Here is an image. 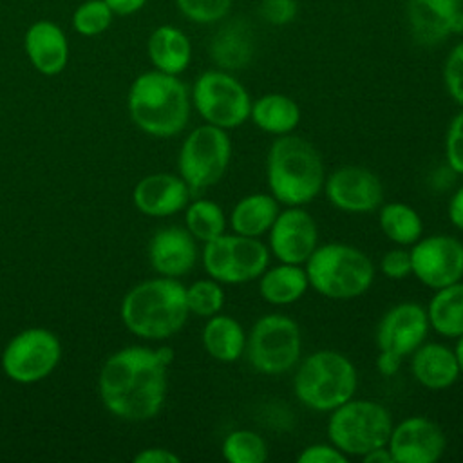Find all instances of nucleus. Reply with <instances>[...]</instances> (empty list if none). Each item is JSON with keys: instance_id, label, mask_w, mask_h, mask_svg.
<instances>
[{"instance_id": "72a5a7b5", "label": "nucleus", "mask_w": 463, "mask_h": 463, "mask_svg": "<svg viewBox=\"0 0 463 463\" xmlns=\"http://www.w3.org/2000/svg\"><path fill=\"white\" fill-rule=\"evenodd\" d=\"M114 18V11L105 0H85L72 13V27L81 36L105 33Z\"/></svg>"}, {"instance_id": "4c0bfd02", "label": "nucleus", "mask_w": 463, "mask_h": 463, "mask_svg": "<svg viewBox=\"0 0 463 463\" xmlns=\"http://www.w3.org/2000/svg\"><path fill=\"white\" fill-rule=\"evenodd\" d=\"M380 269L383 277L391 280H403L412 275L411 253L405 246H394L387 250L380 259Z\"/></svg>"}, {"instance_id": "f03ea898", "label": "nucleus", "mask_w": 463, "mask_h": 463, "mask_svg": "<svg viewBox=\"0 0 463 463\" xmlns=\"http://www.w3.org/2000/svg\"><path fill=\"white\" fill-rule=\"evenodd\" d=\"M266 181L280 206H306L324 190L322 156L300 136H279L268 150Z\"/></svg>"}, {"instance_id": "cd10ccee", "label": "nucleus", "mask_w": 463, "mask_h": 463, "mask_svg": "<svg viewBox=\"0 0 463 463\" xmlns=\"http://www.w3.org/2000/svg\"><path fill=\"white\" fill-rule=\"evenodd\" d=\"M429 326L443 338H458L463 335V280L434 289L427 304Z\"/></svg>"}, {"instance_id": "4be33fe9", "label": "nucleus", "mask_w": 463, "mask_h": 463, "mask_svg": "<svg viewBox=\"0 0 463 463\" xmlns=\"http://www.w3.org/2000/svg\"><path fill=\"white\" fill-rule=\"evenodd\" d=\"M411 373L429 391H445L461 376L454 347L427 340L411 354Z\"/></svg>"}, {"instance_id": "f3484780", "label": "nucleus", "mask_w": 463, "mask_h": 463, "mask_svg": "<svg viewBox=\"0 0 463 463\" xmlns=\"http://www.w3.org/2000/svg\"><path fill=\"white\" fill-rule=\"evenodd\" d=\"M429 331L425 306L411 300L400 302L382 315L376 326V347L405 358L427 340Z\"/></svg>"}, {"instance_id": "20e7f679", "label": "nucleus", "mask_w": 463, "mask_h": 463, "mask_svg": "<svg viewBox=\"0 0 463 463\" xmlns=\"http://www.w3.org/2000/svg\"><path fill=\"white\" fill-rule=\"evenodd\" d=\"M190 101V92L177 76L156 69L139 74L128 90L132 121L156 137H172L184 130Z\"/></svg>"}, {"instance_id": "dca6fc26", "label": "nucleus", "mask_w": 463, "mask_h": 463, "mask_svg": "<svg viewBox=\"0 0 463 463\" xmlns=\"http://www.w3.org/2000/svg\"><path fill=\"white\" fill-rule=\"evenodd\" d=\"M387 449L394 463H436L447 449V438L434 420L409 416L392 425Z\"/></svg>"}, {"instance_id": "c9c22d12", "label": "nucleus", "mask_w": 463, "mask_h": 463, "mask_svg": "<svg viewBox=\"0 0 463 463\" xmlns=\"http://www.w3.org/2000/svg\"><path fill=\"white\" fill-rule=\"evenodd\" d=\"M443 83L452 101L463 109V40L456 43L445 58Z\"/></svg>"}, {"instance_id": "423d86ee", "label": "nucleus", "mask_w": 463, "mask_h": 463, "mask_svg": "<svg viewBox=\"0 0 463 463\" xmlns=\"http://www.w3.org/2000/svg\"><path fill=\"white\" fill-rule=\"evenodd\" d=\"M358 387L354 364L335 349H320L295 367L293 392L297 400L317 412H331L351 400Z\"/></svg>"}, {"instance_id": "e433bc0d", "label": "nucleus", "mask_w": 463, "mask_h": 463, "mask_svg": "<svg viewBox=\"0 0 463 463\" xmlns=\"http://www.w3.org/2000/svg\"><path fill=\"white\" fill-rule=\"evenodd\" d=\"M445 159L454 174L463 175V109L450 119L447 127Z\"/></svg>"}, {"instance_id": "6e6552de", "label": "nucleus", "mask_w": 463, "mask_h": 463, "mask_svg": "<svg viewBox=\"0 0 463 463\" xmlns=\"http://www.w3.org/2000/svg\"><path fill=\"white\" fill-rule=\"evenodd\" d=\"M250 365L266 376H279L297 367L302 358V333L298 324L282 313H266L246 333Z\"/></svg>"}, {"instance_id": "6ab92c4d", "label": "nucleus", "mask_w": 463, "mask_h": 463, "mask_svg": "<svg viewBox=\"0 0 463 463\" xmlns=\"http://www.w3.org/2000/svg\"><path fill=\"white\" fill-rule=\"evenodd\" d=\"M148 259L152 268L163 277L177 279L186 275L197 260L195 239L186 228H163L150 239Z\"/></svg>"}, {"instance_id": "37998d69", "label": "nucleus", "mask_w": 463, "mask_h": 463, "mask_svg": "<svg viewBox=\"0 0 463 463\" xmlns=\"http://www.w3.org/2000/svg\"><path fill=\"white\" fill-rule=\"evenodd\" d=\"M402 360L398 354L394 353H389V351H378V356H376V369L382 376H392L398 373L400 365H402Z\"/></svg>"}, {"instance_id": "0eeeda50", "label": "nucleus", "mask_w": 463, "mask_h": 463, "mask_svg": "<svg viewBox=\"0 0 463 463\" xmlns=\"http://www.w3.org/2000/svg\"><path fill=\"white\" fill-rule=\"evenodd\" d=\"M392 425L385 405L353 396L329 412L327 438L347 458H364L373 449L387 445Z\"/></svg>"}, {"instance_id": "c85d7f7f", "label": "nucleus", "mask_w": 463, "mask_h": 463, "mask_svg": "<svg viewBox=\"0 0 463 463\" xmlns=\"http://www.w3.org/2000/svg\"><path fill=\"white\" fill-rule=\"evenodd\" d=\"M210 52L215 63L224 71L244 67L253 54L251 31L248 24L242 20H232L222 25L212 40Z\"/></svg>"}, {"instance_id": "a19ab883", "label": "nucleus", "mask_w": 463, "mask_h": 463, "mask_svg": "<svg viewBox=\"0 0 463 463\" xmlns=\"http://www.w3.org/2000/svg\"><path fill=\"white\" fill-rule=\"evenodd\" d=\"M134 461L136 463H179L181 458L177 454H174L170 449L152 447V449H145L139 454H136Z\"/></svg>"}, {"instance_id": "473e14b6", "label": "nucleus", "mask_w": 463, "mask_h": 463, "mask_svg": "<svg viewBox=\"0 0 463 463\" xmlns=\"http://www.w3.org/2000/svg\"><path fill=\"white\" fill-rule=\"evenodd\" d=\"M184 295H186L188 311L203 318H210L221 313L226 298L221 282H217L212 277L195 280L184 289Z\"/></svg>"}, {"instance_id": "9b49d317", "label": "nucleus", "mask_w": 463, "mask_h": 463, "mask_svg": "<svg viewBox=\"0 0 463 463\" xmlns=\"http://www.w3.org/2000/svg\"><path fill=\"white\" fill-rule=\"evenodd\" d=\"M190 98L204 123L213 127L232 130L250 119V92L224 69H212L199 74Z\"/></svg>"}, {"instance_id": "49530a36", "label": "nucleus", "mask_w": 463, "mask_h": 463, "mask_svg": "<svg viewBox=\"0 0 463 463\" xmlns=\"http://www.w3.org/2000/svg\"><path fill=\"white\" fill-rule=\"evenodd\" d=\"M454 354H456V360H458V365H459V373L463 374V335L456 338Z\"/></svg>"}, {"instance_id": "39448f33", "label": "nucleus", "mask_w": 463, "mask_h": 463, "mask_svg": "<svg viewBox=\"0 0 463 463\" xmlns=\"http://www.w3.org/2000/svg\"><path fill=\"white\" fill-rule=\"evenodd\" d=\"M309 288L331 300H351L367 293L374 282V264L360 248L326 242L304 264Z\"/></svg>"}, {"instance_id": "aec40b11", "label": "nucleus", "mask_w": 463, "mask_h": 463, "mask_svg": "<svg viewBox=\"0 0 463 463\" xmlns=\"http://www.w3.org/2000/svg\"><path fill=\"white\" fill-rule=\"evenodd\" d=\"M190 188L181 175L150 174L134 188L136 208L150 217H166L186 208Z\"/></svg>"}, {"instance_id": "ddd939ff", "label": "nucleus", "mask_w": 463, "mask_h": 463, "mask_svg": "<svg viewBox=\"0 0 463 463\" xmlns=\"http://www.w3.org/2000/svg\"><path fill=\"white\" fill-rule=\"evenodd\" d=\"M412 277L430 289L463 280V242L454 235L434 233L409 246Z\"/></svg>"}, {"instance_id": "2f4dec72", "label": "nucleus", "mask_w": 463, "mask_h": 463, "mask_svg": "<svg viewBox=\"0 0 463 463\" xmlns=\"http://www.w3.org/2000/svg\"><path fill=\"white\" fill-rule=\"evenodd\" d=\"M221 452L230 463H264L268 459V443L251 429H235L222 439Z\"/></svg>"}, {"instance_id": "a878e982", "label": "nucleus", "mask_w": 463, "mask_h": 463, "mask_svg": "<svg viewBox=\"0 0 463 463\" xmlns=\"http://www.w3.org/2000/svg\"><path fill=\"white\" fill-rule=\"evenodd\" d=\"M203 347L217 362L233 364L246 351V331L242 324L230 317L217 313L210 317L203 327Z\"/></svg>"}, {"instance_id": "5701e85b", "label": "nucleus", "mask_w": 463, "mask_h": 463, "mask_svg": "<svg viewBox=\"0 0 463 463\" xmlns=\"http://www.w3.org/2000/svg\"><path fill=\"white\" fill-rule=\"evenodd\" d=\"M146 52L156 71L177 76L190 65L192 43L179 27L165 24L150 33Z\"/></svg>"}, {"instance_id": "ea45409f", "label": "nucleus", "mask_w": 463, "mask_h": 463, "mask_svg": "<svg viewBox=\"0 0 463 463\" xmlns=\"http://www.w3.org/2000/svg\"><path fill=\"white\" fill-rule=\"evenodd\" d=\"M298 463H347L349 458L338 450L331 441L311 443L300 450L297 456Z\"/></svg>"}, {"instance_id": "58836bf2", "label": "nucleus", "mask_w": 463, "mask_h": 463, "mask_svg": "<svg viewBox=\"0 0 463 463\" xmlns=\"http://www.w3.org/2000/svg\"><path fill=\"white\" fill-rule=\"evenodd\" d=\"M298 13L297 0H260L259 14L271 25H288Z\"/></svg>"}, {"instance_id": "c03bdc74", "label": "nucleus", "mask_w": 463, "mask_h": 463, "mask_svg": "<svg viewBox=\"0 0 463 463\" xmlns=\"http://www.w3.org/2000/svg\"><path fill=\"white\" fill-rule=\"evenodd\" d=\"M105 2L114 11V14H119V16L134 14V13L141 11L146 4V0H105Z\"/></svg>"}, {"instance_id": "2eb2a0df", "label": "nucleus", "mask_w": 463, "mask_h": 463, "mask_svg": "<svg viewBox=\"0 0 463 463\" xmlns=\"http://www.w3.org/2000/svg\"><path fill=\"white\" fill-rule=\"evenodd\" d=\"M324 192L331 206L345 213H369L383 203V184L380 177L356 165L336 168L326 177Z\"/></svg>"}, {"instance_id": "de8ad7c7", "label": "nucleus", "mask_w": 463, "mask_h": 463, "mask_svg": "<svg viewBox=\"0 0 463 463\" xmlns=\"http://www.w3.org/2000/svg\"><path fill=\"white\" fill-rule=\"evenodd\" d=\"M461 4H463V0H461Z\"/></svg>"}, {"instance_id": "9d476101", "label": "nucleus", "mask_w": 463, "mask_h": 463, "mask_svg": "<svg viewBox=\"0 0 463 463\" xmlns=\"http://www.w3.org/2000/svg\"><path fill=\"white\" fill-rule=\"evenodd\" d=\"M230 159L232 139L228 130L204 123L184 137L177 168L190 192L195 194L219 183L230 166Z\"/></svg>"}, {"instance_id": "a211bd4d", "label": "nucleus", "mask_w": 463, "mask_h": 463, "mask_svg": "<svg viewBox=\"0 0 463 463\" xmlns=\"http://www.w3.org/2000/svg\"><path fill=\"white\" fill-rule=\"evenodd\" d=\"M407 22L421 45H438L452 34H463L461 0H407Z\"/></svg>"}, {"instance_id": "f704fd0d", "label": "nucleus", "mask_w": 463, "mask_h": 463, "mask_svg": "<svg viewBox=\"0 0 463 463\" xmlns=\"http://www.w3.org/2000/svg\"><path fill=\"white\" fill-rule=\"evenodd\" d=\"M232 4L233 0H175L181 14L201 25L221 22L230 13Z\"/></svg>"}, {"instance_id": "f257e3e1", "label": "nucleus", "mask_w": 463, "mask_h": 463, "mask_svg": "<svg viewBox=\"0 0 463 463\" xmlns=\"http://www.w3.org/2000/svg\"><path fill=\"white\" fill-rule=\"evenodd\" d=\"M172 358L168 347L154 351L141 345L109 356L99 373V396L105 407L130 421L156 416L166 396V367Z\"/></svg>"}, {"instance_id": "f8f14e48", "label": "nucleus", "mask_w": 463, "mask_h": 463, "mask_svg": "<svg viewBox=\"0 0 463 463\" xmlns=\"http://www.w3.org/2000/svg\"><path fill=\"white\" fill-rule=\"evenodd\" d=\"M61 347L54 333L31 327L18 333L4 349L2 369L18 383H34L49 376L58 365Z\"/></svg>"}, {"instance_id": "1a4fd4ad", "label": "nucleus", "mask_w": 463, "mask_h": 463, "mask_svg": "<svg viewBox=\"0 0 463 463\" xmlns=\"http://www.w3.org/2000/svg\"><path fill=\"white\" fill-rule=\"evenodd\" d=\"M269 248L257 237L222 233L204 242L203 266L208 277L221 284H246L257 280L269 266Z\"/></svg>"}, {"instance_id": "79ce46f5", "label": "nucleus", "mask_w": 463, "mask_h": 463, "mask_svg": "<svg viewBox=\"0 0 463 463\" xmlns=\"http://www.w3.org/2000/svg\"><path fill=\"white\" fill-rule=\"evenodd\" d=\"M447 215L450 224L463 232V184L452 194L447 204Z\"/></svg>"}, {"instance_id": "a18cd8bd", "label": "nucleus", "mask_w": 463, "mask_h": 463, "mask_svg": "<svg viewBox=\"0 0 463 463\" xmlns=\"http://www.w3.org/2000/svg\"><path fill=\"white\" fill-rule=\"evenodd\" d=\"M364 463H394L392 461V456L387 449V445L383 447H378V449H373L371 452H367L364 458H360Z\"/></svg>"}, {"instance_id": "412c9836", "label": "nucleus", "mask_w": 463, "mask_h": 463, "mask_svg": "<svg viewBox=\"0 0 463 463\" xmlns=\"http://www.w3.org/2000/svg\"><path fill=\"white\" fill-rule=\"evenodd\" d=\"M24 49L33 67L45 74H60L69 61V42L63 29L51 20H36L24 36Z\"/></svg>"}, {"instance_id": "b1692460", "label": "nucleus", "mask_w": 463, "mask_h": 463, "mask_svg": "<svg viewBox=\"0 0 463 463\" xmlns=\"http://www.w3.org/2000/svg\"><path fill=\"white\" fill-rule=\"evenodd\" d=\"M259 280V295L271 306H289L298 302L309 289L304 264L279 262L268 266Z\"/></svg>"}, {"instance_id": "7ed1b4c3", "label": "nucleus", "mask_w": 463, "mask_h": 463, "mask_svg": "<svg viewBox=\"0 0 463 463\" xmlns=\"http://www.w3.org/2000/svg\"><path fill=\"white\" fill-rule=\"evenodd\" d=\"M184 286L172 277H159L134 286L123 298L121 318L130 333L146 340H163L186 324L190 315Z\"/></svg>"}, {"instance_id": "4468645a", "label": "nucleus", "mask_w": 463, "mask_h": 463, "mask_svg": "<svg viewBox=\"0 0 463 463\" xmlns=\"http://www.w3.org/2000/svg\"><path fill=\"white\" fill-rule=\"evenodd\" d=\"M266 235L279 262L306 264L318 246V226L304 206H282Z\"/></svg>"}, {"instance_id": "bb28decb", "label": "nucleus", "mask_w": 463, "mask_h": 463, "mask_svg": "<svg viewBox=\"0 0 463 463\" xmlns=\"http://www.w3.org/2000/svg\"><path fill=\"white\" fill-rule=\"evenodd\" d=\"M250 119L264 134L279 137L293 134V130L298 127L300 107L293 98L286 94L269 92L251 101Z\"/></svg>"}, {"instance_id": "7c9ffc66", "label": "nucleus", "mask_w": 463, "mask_h": 463, "mask_svg": "<svg viewBox=\"0 0 463 463\" xmlns=\"http://www.w3.org/2000/svg\"><path fill=\"white\" fill-rule=\"evenodd\" d=\"M184 224L195 241L208 242L226 233L228 217L215 201L195 199L194 203L186 204Z\"/></svg>"}, {"instance_id": "c756f323", "label": "nucleus", "mask_w": 463, "mask_h": 463, "mask_svg": "<svg viewBox=\"0 0 463 463\" xmlns=\"http://www.w3.org/2000/svg\"><path fill=\"white\" fill-rule=\"evenodd\" d=\"M378 224L382 233L396 246H412L423 235L421 215L407 203H382L378 208Z\"/></svg>"}, {"instance_id": "393cba45", "label": "nucleus", "mask_w": 463, "mask_h": 463, "mask_svg": "<svg viewBox=\"0 0 463 463\" xmlns=\"http://www.w3.org/2000/svg\"><path fill=\"white\" fill-rule=\"evenodd\" d=\"M280 212V203L264 192H255L241 197L228 217L233 233L260 239L266 235Z\"/></svg>"}]
</instances>
